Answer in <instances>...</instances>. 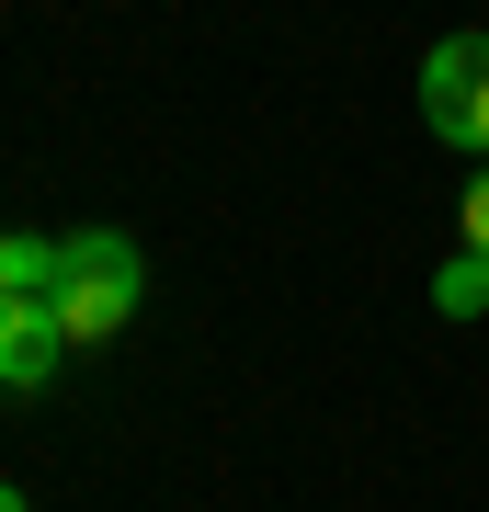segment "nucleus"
<instances>
[{
    "label": "nucleus",
    "mask_w": 489,
    "mask_h": 512,
    "mask_svg": "<svg viewBox=\"0 0 489 512\" xmlns=\"http://www.w3.org/2000/svg\"><path fill=\"white\" fill-rule=\"evenodd\" d=\"M455 228H467V251H489V160L467 171V205H455Z\"/></svg>",
    "instance_id": "nucleus-6"
},
{
    "label": "nucleus",
    "mask_w": 489,
    "mask_h": 512,
    "mask_svg": "<svg viewBox=\"0 0 489 512\" xmlns=\"http://www.w3.org/2000/svg\"><path fill=\"white\" fill-rule=\"evenodd\" d=\"M137 296H148V262H137V239L126 228H69L57 239V330L69 342H114V330L137 319Z\"/></svg>",
    "instance_id": "nucleus-1"
},
{
    "label": "nucleus",
    "mask_w": 489,
    "mask_h": 512,
    "mask_svg": "<svg viewBox=\"0 0 489 512\" xmlns=\"http://www.w3.org/2000/svg\"><path fill=\"white\" fill-rule=\"evenodd\" d=\"M0 512H35V501H23V490H12V478H0Z\"/></svg>",
    "instance_id": "nucleus-7"
},
{
    "label": "nucleus",
    "mask_w": 489,
    "mask_h": 512,
    "mask_svg": "<svg viewBox=\"0 0 489 512\" xmlns=\"http://www.w3.org/2000/svg\"><path fill=\"white\" fill-rule=\"evenodd\" d=\"M421 126L444 148H467V160H489V23L478 35H444L421 57Z\"/></svg>",
    "instance_id": "nucleus-2"
},
{
    "label": "nucleus",
    "mask_w": 489,
    "mask_h": 512,
    "mask_svg": "<svg viewBox=\"0 0 489 512\" xmlns=\"http://www.w3.org/2000/svg\"><path fill=\"white\" fill-rule=\"evenodd\" d=\"M433 308L444 319H489V251H455L444 274H433Z\"/></svg>",
    "instance_id": "nucleus-5"
},
{
    "label": "nucleus",
    "mask_w": 489,
    "mask_h": 512,
    "mask_svg": "<svg viewBox=\"0 0 489 512\" xmlns=\"http://www.w3.org/2000/svg\"><path fill=\"white\" fill-rule=\"evenodd\" d=\"M69 353H80V342L57 330L46 296H0V387H12V399H46Z\"/></svg>",
    "instance_id": "nucleus-3"
},
{
    "label": "nucleus",
    "mask_w": 489,
    "mask_h": 512,
    "mask_svg": "<svg viewBox=\"0 0 489 512\" xmlns=\"http://www.w3.org/2000/svg\"><path fill=\"white\" fill-rule=\"evenodd\" d=\"M0 296H57V239L0 228Z\"/></svg>",
    "instance_id": "nucleus-4"
}]
</instances>
